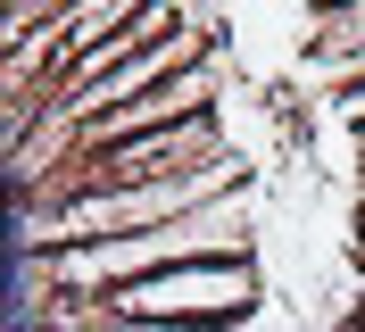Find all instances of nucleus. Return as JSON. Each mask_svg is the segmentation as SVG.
<instances>
[{
    "mask_svg": "<svg viewBox=\"0 0 365 332\" xmlns=\"http://www.w3.org/2000/svg\"><path fill=\"white\" fill-rule=\"evenodd\" d=\"M257 208L250 191H225L191 208L175 224H150V233H125V241H83V249H50L42 258V291H75V299H100V291H125L141 274H175V266H207V258H250Z\"/></svg>",
    "mask_w": 365,
    "mask_h": 332,
    "instance_id": "f257e3e1",
    "label": "nucleus"
},
{
    "mask_svg": "<svg viewBox=\"0 0 365 332\" xmlns=\"http://www.w3.org/2000/svg\"><path fill=\"white\" fill-rule=\"evenodd\" d=\"M116 316H150V324H241L257 308V266L250 258H207L175 274H141L125 291H100Z\"/></svg>",
    "mask_w": 365,
    "mask_h": 332,
    "instance_id": "f03ea898",
    "label": "nucleus"
},
{
    "mask_svg": "<svg viewBox=\"0 0 365 332\" xmlns=\"http://www.w3.org/2000/svg\"><path fill=\"white\" fill-rule=\"evenodd\" d=\"M307 59H316V75L332 91H357L365 84V0L357 9H324L316 34H307Z\"/></svg>",
    "mask_w": 365,
    "mask_h": 332,
    "instance_id": "7ed1b4c3",
    "label": "nucleus"
},
{
    "mask_svg": "<svg viewBox=\"0 0 365 332\" xmlns=\"http://www.w3.org/2000/svg\"><path fill=\"white\" fill-rule=\"evenodd\" d=\"M341 125H349V133L365 125V84H357V91H341Z\"/></svg>",
    "mask_w": 365,
    "mask_h": 332,
    "instance_id": "20e7f679",
    "label": "nucleus"
},
{
    "mask_svg": "<svg viewBox=\"0 0 365 332\" xmlns=\"http://www.w3.org/2000/svg\"><path fill=\"white\" fill-rule=\"evenodd\" d=\"M307 9H316V17H324V9H357V0H307Z\"/></svg>",
    "mask_w": 365,
    "mask_h": 332,
    "instance_id": "39448f33",
    "label": "nucleus"
},
{
    "mask_svg": "<svg viewBox=\"0 0 365 332\" xmlns=\"http://www.w3.org/2000/svg\"><path fill=\"white\" fill-rule=\"evenodd\" d=\"M341 332H365V316H349V324H341Z\"/></svg>",
    "mask_w": 365,
    "mask_h": 332,
    "instance_id": "423d86ee",
    "label": "nucleus"
},
{
    "mask_svg": "<svg viewBox=\"0 0 365 332\" xmlns=\"http://www.w3.org/2000/svg\"><path fill=\"white\" fill-rule=\"evenodd\" d=\"M357 158H365V125H357Z\"/></svg>",
    "mask_w": 365,
    "mask_h": 332,
    "instance_id": "0eeeda50",
    "label": "nucleus"
},
{
    "mask_svg": "<svg viewBox=\"0 0 365 332\" xmlns=\"http://www.w3.org/2000/svg\"><path fill=\"white\" fill-rule=\"evenodd\" d=\"M357 316H365V308H357Z\"/></svg>",
    "mask_w": 365,
    "mask_h": 332,
    "instance_id": "6e6552de",
    "label": "nucleus"
}]
</instances>
